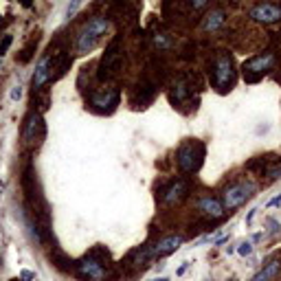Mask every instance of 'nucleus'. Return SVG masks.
Listing matches in <instances>:
<instances>
[{"label":"nucleus","instance_id":"1","mask_svg":"<svg viewBox=\"0 0 281 281\" xmlns=\"http://www.w3.org/2000/svg\"><path fill=\"white\" fill-rule=\"evenodd\" d=\"M211 81L213 88H218L220 92H226L235 83V66H233V57L228 53H218L211 66Z\"/></svg>","mask_w":281,"mask_h":281},{"label":"nucleus","instance_id":"2","mask_svg":"<svg viewBox=\"0 0 281 281\" xmlns=\"http://www.w3.org/2000/svg\"><path fill=\"white\" fill-rule=\"evenodd\" d=\"M204 145L200 143V140H184L182 145L178 147V152H176V162H178L180 171H187V174H193V171H198L202 167V161H204Z\"/></svg>","mask_w":281,"mask_h":281},{"label":"nucleus","instance_id":"3","mask_svg":"<svg viewBox=\"0 0 281 281\" xmlns=\"http://www.w3.org/2000/svg\"><path fill=\"white\" fill-rule=\"evenodd\" d=\"M108 26H110V22L105 20V18H101V16L90 18V20L81 26V31H79V35H77V51L90 53L92 48L99 44L101 35L108 31Z\"/></svg>","mask_w":281,"mask_h":281},{"label":"nucleus","instance_id":"4","mask_svg":"<svg viewBox=\"0 0 281 281\" xmlns=\"http://www.w3.org/2000/svg\"><path fill=\"white\" fill-rule=\"evenodd\" d=\"M110 259V253L103 248H95L90 255L77 261V272L83 279L90 281H103L105 279V266L103 263Z\"/></svg>","mask_w":281,"mask_h":281},{"label":"nucleus","instance_id":"5","mask_svg":"<svg viewBox=\"0 0 281 281\" xmlns=\"http://www.w3.org/2000/svg\"><path fill=\"white\" fill-rule=\"evenodd\" d=\"M121 66H123L121 40L114 38L112 42L108 44V48H105L103 57H101V61H99V73H97V77H99L101 81H108V79L117 77L119 70H121Z\"/></svg>","mask_w":281,"mask_h":281},{"label":"nucleus","instance_id":"6","mask_svg":"<svg viewBox=\"0 0 281 281\" xmlns=\"http://www.w3.org/2000/svg\"><path fill=\"white\" fill-rule=\"evenodd\" d=\"M272 64H275V55L272 53H261V55H255L248 61H244L241 75H244L246 83H257L259 79H263V75L270 70Z\"/></svg>","mask_w":281,"mask_h":281},{"label":"nucleus","instance_id":"7","mask_svg":"<svg viewBox=\"0 0 281 281\" xmlns=\"http://www.w3.org/2000/svg\"><path fill=\"white\" fill-rule=\"evenodd\" d=\"M253 193H255V184L253 182L231 184V187L224 189V206H226V209H237V206L244 204Z\"/></svg>","mask_w":281,"mask_h":281},{"label":"nucleus","instance_id":"8","mask_svg":"<svg viewBox=\"0 0 281 281\" xmlns=\"http://www.w3.org/2000/svg\"><path fill=\"white\" fill-rule=\"evenodd\" d=\"M44 136H46V123H44L42 114L31 112L24 123V140L31 145H40L44 140Z\"/></svg>","mask_w":281,"mask_h":281},{"label":"nucleus","instance_id":"9","mask_svg":"<svg viewBox=\"0 0 281 281\" xmlns=\"http://www.w3.org/2000/svg\"><path fill=\"white\" fill-rule=\"evenodd\" d=\"M119 99H121V92L117 88H103L101 92H92L90 95V105L99 112H112L119 105Z\"/></svg>","mask_w":281,"mask_h":281},{"label":"nucleus","instance_id":"10","mask_svg":"<svg viewBox=\"0 0 281 281\" xmlns=\"http://www.w3.org/2000/svg\"><path fill=\"white\" fill-rule=\"evenodd\" d=\"M250 18L255 22H261V24H275V22L281 20V7L279 4H270V2L255 4L250 9Z\"/></svg>","mask_w":281,"mask_h":281},{"label":"nucleus","instance_id":"11","mask_svg":"<svg viewBox=\"0 0 281 281\" xmlns=\"http://www.w3.org/2000/svg\"><path fill=\"white\" fill-rule=\"evenodd\" d=\"M189 193V182L187 180H176V182H171L169 187L162 191V202H167V204H176V202H180L184 196Z\"/></svg>","mask_w":281,"mask_h":281},{"label":"nucleus","instance_id":"12","mask_svg":"<svg viewBox=\"0 0 281 281\" xmlns=\"http://www.w3.org/2000/svg\"><path fill=\"white\" fill-rule=\"evenodd\" d=\"M48 79H53V73H51V57L46 55L44 60H40L38 68H35V73H33V79H31L33 92H40V88H42Z\"/></svg>","mask_w":281,"mask_h":281},{"label":"nucleus","instance_id":"13","mask_svg":"<svg viewBox=\"0 0 281 281\" xmlns=\"http://www.w3.org/2000/svg\"><path fill=\"white\" fill-rule=\"evenodd\" d=\"M180 244H182V237L180 235L165 237V240H161L156 246H149V248H152V257H165V255H171L174 250H178Z\"/></svg>","mask_w":281,"mask_h":281},{"label":"nucleus","instance_id":"14","mask_svg":"<svg viewBox=\"0 0 281 281\" xmlns=\"http://www.w3.org/2000/svg\"><path fill=\"white\" fill-rule=\"evenodd\" d=\"M198 209H200L206 218H213V220H218L224 215V204L218 200V198H211V196L202 198V200L198 202Z\"/></svg>","mask_w":281,"mask_h":281},{"label":"nucleus","instance_id":"15","mask_svg":"<svg viewBox=\"0 0 281 281\" xmlns=\"http://www.w3.org/2000/svg\"><path fill=\"white\" fill-rule=\"evenodd\" d=\"M191 92H193L191 83L187 81V77H182V79H178V81L174 83V88H171V92H169V99H171V103H174V105H178V103H182Z\"/></svg>","mask_w":281,"mask_h":281},{"label":"nucleus","instance_id":"16","mask_svg":"<svg viewBox=\"0 0 281 281\" xmlns=\"http://www.w3.org/2000/svg\"><path fill=\"white\" fill-rule=\"evenodd\" d=\"M224 20H226V13L222 11V9H213V11H209L204 16V20H202V29L209 33V31H218L220 26L224 24Z\"/></svg>","mask_w":281,"mask_h":281},{"label":"nucleus","instance_id":"17","mask_svg":"<svg viewBox=\"0 0 281 281\" xmlns=\"http://www.w3.org/2000/svg\"><path fill=\"white\" fill-rule=\"evenodd\" d=\"M281 270V261H270L263 270H259L257 275L253 277V281H272Z\"/></svg>","mask_w":281,"mask_h":281},{"label":"nucleus","instance_id":"18","mask_svg":"<svg viewBox=\"0 0 281 281\" xmlns=\"http://www.w3.org/2000/svg\"><path fill=\"white\" fill-rule=\"evenodd\" d=\"M35 46H38V38H35V40H31V42L26 44L24 48H22V53H20V61H22V64L31 60V55H33V48H35Z\"/></svg>","mask_w":281,"mask_h":281},{"label":"nucleus","instance_id":"19","mask_svg":"<svg viewBox=\"0 0 281 281\" xmlns=\"http://www.w3.org/2000/svg\"><path fill=\"white\" fill-rule=\"evenodd\" d=\"M237 253H240L241 257H246V255L253 253V240H244V241H240V246H237Z\"/></svg>","mask_w":281,"mask_h":281},{"label":"nucleus","instance_id":"20","mask_svg":"<svg viewBox=\"0 0 281 281\" xmlns=\"http://www.w3.org/2000/svg\"><path fill=\"white\" fill-rule=\"evenodd\" d=\"M266 226H268V233H270V235H277V233L281 231V224L277 222L275 218H268L266 220Z\"/></svg>","mask_w":281,"mask_h":281},{"label":"nucleus","instance_id":"21","mask_svg":"<svg viewBox=\"0 0 281 281\" xmlns=\"http://www.w3.org/2000/svg\"><path fill=\"white\" fill-rule=\"evenodd\" d=\"M11 42H13L11 35H4V38H2V44H0V60H2V55L7 53V48L11 46Z\"/></svg>","mask_w":281,"mask_h":281},{"label":"nucleus","instance_id":"22","mask_svg":"<svg viewBox=\"0 0 281 281\" xmlns=\"http://www.w3.org/2000/svg\"><path fill=\"white\" fill-rule=\"evenodd\" d=\"M268 176H270V180H277V178H281V162L277 167H272L270 171H268Z\"/></svg>","mask_w":281,"mask_h":281},{"label":"nucleus","instance_id":"23","mask_svg":"<svg viewBox=\"0 0 281 281\" xmlns=\"http://www.w3.org/2000/svg\"><path fill=\"white\" fill-rule=\"evenodd\" d=\"M77 9H79V2H73V4H68V9H66V18H73Z\"/></svg>","mask_w":281,"mask_h":281},{"label":"nucleus","instance_id":"24","mask_svg":"<svg viewBox=\"0 0 281 281\" xmlns=\"http://www.w3.org/2000/svg\"><path fill=\"white\" fill-rule=\"evenodd\" d=\"M20 97H22V86H16V88L11 90V99H13V101H18Z\"/></svg>","mask_w":281,"mask_h":281},{"label":"nucleus","instance_id":"25","mask_svg":"<svg viewBox=\"0 0 281 281\" xmlns=\"http://www.w3.org/2000/svg\"><path fill=\"white\" fill-rule=\"evenodd\" d=\"M20 279L31 281V279H35V277H33V272H29V270H22V272H20Z\"/></svg>","mask_w":281,"mask_h":281},{"label":"nucleus","instance_id":"26","mask_svg":"<svg viewBox=\"0 0 281 281\" xmlns=\"http://www.w3.org/2000/svg\"><path fill=\"white\" fill-rule=\"evenodd\" d=\"M275 204H281V193H279L277 198H272L270 202H268V206H275Z\"/></svg>","mask_w":281,"mask_h":281},{"label":"nucleus","instance_id":"27","mask_svg":"<svg viewBox=\"0 0 281 281\" xmlns=\"http://www.w3.org/2000/svg\"><path fill=\"white\" fill-rule=\"evenodd\" d=\"M255 213H257V209H253V211H250V213H248V215H246V224H250V222H253Z\"/></svg>","mask_w":281,"mask_h":281},{"label":"nucleus","instance_id":"28","mask_svg":"<svg viewBox=\"0 0 281 281\" xmlns=\"http://www.w3.org/2000/svg\"><path fill=\"white\" fill-rule=\"evenodd\" d=\"M187 268H189V263H182V266H180V268H178V275H182V272H184V270H187Z\"/></svg>","mask_w":281,"mask_h":281},{"label":"nucleus","instance_id":"29","mask_svg":"<svg viewBox=\"0 0 281 281\" xmlns=\"http://www.w3.org/2000/svg\"><path fill=\"white\" fill-rule=\"evenodd\" d=\"M226 281H237V279H235V277H231V279H226Z\"/></svg>","mask_w":281,"mask_h":281},{"label":"nucleus","instance_id":"30","mask_svg":"<svg viewBox=\"0 0 281 281\" xmlns=\"http://www.w3.org/2000/svg\"><path fill=\"white\" fill-rule=\"evenodd\" d=\"M156 281H167V279H156Z\"/></svg>","mask_w":281,"mask_h":281},{"label":"nucleus","instance_id":"31","mask_svg":"<svg viewBox=\"0 0 281 281\" xmlns=\"http://www.w3.org/2000/svg\"><path fill=\"white\" fill-rule=\"evenodd\" d=\"M0 61H2V60H0Z\"/></svg>","mask_w":281,"mask_h":281},{"label":"nucleus","instance_id":"32","mask_svg":"<svg viewBox=\"0 0 281 281\" xmlns=\"http://www.w3.org/2000/svg\"><path fill=\"white\" fill-rule=\"evenodd\" d=\"M16 281H18V279H16Z\"/></svg>","mask_w":281,"mask_h":281}]
</instances>
